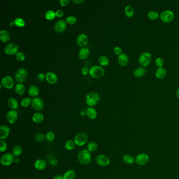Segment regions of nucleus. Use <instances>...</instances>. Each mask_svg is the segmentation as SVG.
Segmentation results:
<instances>
[{
  "mask_svg": "<svg viewBox=\"0 0 179 179\" xmlns=\"http://www.w3.org/2000/svg\"><path fill=\"white\" fill-rule=\"evenodd\" d=\"M104 69L102 67L98 65L93 66L90 70V75L94 78H102L104 76Z\"/></svg>",
  "mask_w": 179,
  "mask_h": 179,
  "instance_id": "obj_3",
  "label": "nucleus"
},
{
  "mask_svg": "<svg viewBox=\"0 0 179 179\" xmlns=\"http://www.w3.org/2000/svg\"><path fill=\"white\" fill-rule=\"evenodd\" d=\"M55 14L56 16H57V17H62L64 15V12L62 10H58L55 12Z\"/></svg>",
  "mask_w": 179,
  "mask_h": 179,
  "instance_id": "obj_51",
  "label": "nucleus"
},
{
  "mask_svg": "<svg viewBox=\"0 0 179 179\" xmlns=\"http://www.w3.org/2000/svg\"><path fill=\"white\" fill-rule=\"evenodd\" d=\"M28 92L31 97H36L39 94V89L36 86L32 85L29 87Z\"/></svg>",
  "mask_w": 179,
  "mask_h": 179,
  "instance_id": "obj_26",
  "label": "nucleus"
},
{
  "mask_svg": "<svg viewBox=\"0 0 179 179\" xmlns=\"http://www.w3.org/2000/svg\"><path fill=\"white\" fill-rule=\"evenodd\" d=\"M88 137L85 132H80L78 133L74 138L75 144L78 146L82 147L87 143Z\"/></svg>",
  "mask_w": 179,
  "mask_h": 179,
  "instance_id": "obj_4",
  "label": "nucleus"
},
{
  "mask_svg": "<svg viewBox=\"0 0 179 179\" xmlns=\"http://www.w3.org/2000/svg\"><path fill=\"white\" fill-rule=\"evenodd\" d=\"M146 72V70L143 67H138L134 72V75L135 77H141L144 76Z\"/></svg>",
  "mask_w": 179,
  "mask_h": 179,
  "instance_id": "obj_29",
  "label": "nucleus"
},
{
  "mask_svg": "<svg viewBox=\"0 0 179 179\" xmlns=\"http://www.w3.org/2000/svg\"><path fill=\"white\" fill-rule=\"evenodd\" d=\"M97 164L101 167H106L110 163V160L109 157L105 154H101L98 155L96 158Z\"/></svg>",
  "mask_w": 179,
  "mask_h": 179,
  "instance_id": "obj_9",
  "label": "nucleus"
},
{
  "mask_svg": "<svg viewBox=\"0 0 179 179\" xmlns=\"http://www.w3.org/2000/svg\"><path fill=\"white\" fill-rule=\"evenodd\" d=\"M155 64L159 68L162 67L164 65V60L161 57H158L155 60Z\"/></svg>",
  "mask_w": 179,
  "mask_h": 179,
  "instance_id": "obj_46",
  "label": "nucleus"
},
{
  "mask_svg": "<svg viewBox=\"0 0 179 179\" xmlns=\"http://www.w3.org/2000/svg\"><path fill=\"white\" fill-rule=\"evenodd\" d=\"M15 92L18 95H22L25 93V87L22 83H18L16 85L15 88Z\"/></svg>",
  "mask_w": 179,
  "mask_h": 179,
  "instance_id": "obj_31",
  "label": "nucleus"
},
{
  "mask_svg": "<svg viewBox=\"0 0 179 179\" xmlns=\"http://www.w3.org/2000/svg\"><path fill=\"white\" fill-rule=\"evenodd\" d=\"M100 100V96L97 92H91L87 94L86 97V102L90 107L97 105Z\"/></svg>",
  "mask_w": 179,
  "mask_h": 179,
  "instance_id": "obj_2",
  "label": "nucleus"
},
{
  "mask_svg": "<svg viewBox=\"0 0 179 179\" xmlns=\"http://www.w3.org/2000/svg\"><path fill=\"white\" fill-rule=\"evenodd\" d=\"M97 148H98V144L96 142L94 141L90 142L87 145V149L90 152L95 151L97 149Z\"/></svg>",
  "mask_w": 179,
  "mask_h": 179,
  "instance_id": "obj_35",
  "label": "nucleus"
},
{
  "mask_svg": "<svg viewBox=\"0 0 179 179\" xmlns=\"http://www.w3.org/2000/svg\"><path fill=\"white\" fill-rule=\"evenodd\" d=\"M10 129L8 126L2 125L0 127V139H6L10 134Z\"/></svg>",
  "mask_w": 179,
  "mask_h": 179,
  "instance_id": "obj_17",
  "label": "nucleus"
},
{
  "mask_svg": "<svg viewBox=\"0 0 179 179\" xmlns=\"http://www.w3.org/2000/svg\"><path fill=\"white\" fill-rule=\"evenodd\" d=\"M99 62L100 64L102 66H107L109 64V60L107 56L102 55L99 58Z\"/></svg>",
  "mask_w": 179,
  "mask_h": 179,
  "instance_id": "obj_38",
  "label": "nucleus"
},
{
  "mask_svg": "<svg viewBox=\"0 0 179 179\" xmlns=\"http://www.w3.org/2000/svg\"><path fill=\"white\" fill-rule=\"evenodd\" d=\"M66 28V22L64 20H60L55 23L54 29L57 32L62 33Z\"/></svg>",
  "mask_w": 179,
  "mask_h": 179,
  "instance_id": "obj_16",
  "label": "nucleus"
},
{
  "mask_svg": "<svg viewBox=\"0 0 179 179\" xmlns=\"http://www.w3.org/2000/svg\"><path fill=\"white\" fill-rule=\"evenodd\" d=\"M128 62H129V57L126 54L122 53V54L119 56L118 63L120 66H121L122 67L126 66L128 64Z\"/></svg>",
  "mask_w": 179,
  "mask_h": 179,
  "instance_id": "obj_20",
  "label": "nucleus"
},
{
  "mask_svg": "<svg viewBox=\"0 0 179 179\" xmlns=\"http://www.w3.org/2000/svg\"><path fill=\"white\" fill-rule=\"evenodd\" d=\"M14 162H15V163H19L20 162V159L18 158H15V159H14Z\"/></svg>",
  "mask_w": 179,
  "mask_h": 179,
  "instance_id": "obj_55",
  "label": "nucleus"
},
{
  "mask_svg": "<svg viewBox=\"0 0 179 179\" xmlns=\"http://www.w3.org/2000/svg\"><path fill=\"white\" fill-rule=\"evenodd\" d=\"M34 166L36 169L42 171V170L45 169V168H46L47 163L44 160L39 159L35 161Z\"/></svg>",
  "mask_w": 179,
  "mask_h": 179,
  "instance_id": "obj_19",
  "label": "nucleus"
},
{
  "mask_svg": "<svg viewBox=\"0 0 179 179\" xmlns=\"http://www.w3.org/2000/svg\"><path fill=\"white\" fill-rule=\"evenodd\" d=\"M18 46L14 43H10L6 45L4 48V52L8 55L16 54L18 50Z\"/></svg>",
  "mask_w": 179,
  "mask_h": 179,
  "instance_id": "obj_10",
  "label": "nucleus"
},
{
  "mask_svg": "<svg viewBox=\"0 0 179 179\" xmlns=\"http://www.w3.org/2000/svg\"><path fill=\"white\" fill-rule=\"evenodd\" d=\"M56 14L53 10H48L45 13V18L48 20H52L55 18Z\"/></svg>",
  "mask_w": 179,
  "mask_h": 179,
  "instance_id": "obj_37",
  "label": "nucleus"
},
{
  "mask_svg": "<svg viewBox=\"0 0 179 179\" xmlns=\"http://www.w3.org/2000/svg\"><path fill=\"white\" fill-rule=\"evenodd\" d=\"M53 179H63V176L60 174H56L54 176Z\"/></svg>",
  "mask_w": 179,
  "mask_h": 179,
  "instance_id": "obj_53",
  "label": "nucleus"
},
{
  "mask_svg": "<svg viewBox=\"0 0 179 179\" xmlns=\"http://www.w3.org/2000/svg\"><path fill=\"white\" fill-rule=\"evenodd\" d=\"M167 75V70L164 67L158 68L156 72V76L157 78L161 80L164 78Z\"/></svg>",
  "mask_w": 179,
  "mask_h": 179,
  "instance_id": "obj_22",
  "label": "nucleus"
},
{
  "mask_svg": "<svg viewBox=\"0 0 179 179\" xmlns=\"http://www.w3.org/2000/svg\"><path fill=\"white\" fill-rule=\"evenodd\" d=\"M75 146H76V144H75V142L72 140H69L65 142V149L68 151H72V150L74 149Z\"/></svg>",
  "mask_w": 179,
  "mask_h": 179,
  "instance_id": "obj_36",
  "label": "nucleus"
},
{
  "mask_svg": "<svg viewBox=\"0 0 179 179\" xmlns=\"http://www.w3.org/2000/svg\"><path fill=\"white\" fill-rule=\"evenodd\" d=\"M50 163L53 166H56L58 163V161H57V159H53L52 160H51V161H50Z\"/></svg>",
  "mask_w": 179,
  "mask_h": 179,
  "instance_id": "obj_52",
  "label": "nucleus"
},
{
  "mask_svg": "<svg viewBox=\"0 0 179 179\" xmlns=\"http://www.w3.org/2000/svg\"><path fill=\"white\" fill-rule=\"evenodd\" d=\"M176 95H177V98H178V99H179V88L177 90V92H176Z\"/></svg>",
  "mask_w": 179,
  "mask_h": 179,
  "instance_id": "obj_56",
  "label": "nucleus"
},
{
  "mask_svg": "<svg viewBox=\"0 0 179 179\" xmlns=\"http://www.w3.org/2000/svg\"><path fill=\"white\" fill-rule=\"evenodd\" d=\"M8 105L12 110H15L18 107V100L14 98L11 97L8 100Z\"/></svg>",
  "mask_w": 179,
  "mask_h": 179,
  "instance_id": "obj_28",
  "label": "nucleus"
},
{
  "mask_svg": "<svg viewBox=\"0 0 179 179\" xmlns=\"http://www.w3.org/2000/svg\"></svg>",
  "mask_w": 179,
  "mask_h": 179,
  "instance_id": "obj_57",
  "label": "nucleus"
},
{
  "mask_svg": "<svg viewBox=\"0 0 179 179\" xmlns=\"http://www.w3.org/2000/svg\"><path fill=\"white\" fill-rule=\"evenodd\" d=\"M148 17L150 20H156L159 18V14L158 13L154 11H150L149 12L148 14Z\"/></svg>",
  "mask_w": 179,
  "mask_h": 179,
  "instance_id": "obj_39",
  "label": "nucleus"
},
{
  "mask_svg": "<svg viewBox=\"0 0 179 179\" xmlns=\"http://www.w3.org/2000/svg\"><path fill=\"white\" fill-rule=\"evenodd\" d=\"M86 114L90 119H94L97 116V110L92 107H89L86 110Z\"/></svg>",
  "mask_w": 179,
  "mask_h": 179,
  "instance_id": "obj_23",
  "label": "nucleus"
},
{
  "mask_svg": "<svg viewBox=\"0 0 179 179\" xmlns=\"http://www.w3.org/2000/svg\"><path fill=\"white\" fill-rule=\"evenodd\" d=\"M8 149V144L4 140H0V151L1 152H5Z\"/></svg>",
  "mask_w": 179,
  "mask_h": 179,
  "instance_id": "obj_43",
  "label": "nucleus"
},
{
  "mask_svg": "<svg viewBox=\"0 0 179 179\" xmlns=\"http://www.w3.org/2000/svg\"><path fill=\"white\" fill-rule=\"evenodd\" d=\"M46 80L47 82L50 84H55L57 82L58 80V77L55 72H48L45 75Z\"/></svg>",
  "mask_w": 179,
  "mask_h": 179,
  "instance_id": "obj_18",
  "label": "nucleus"
},
{
  "mask_svg": "<svg viewBox=\"0 0 179 179\" xmlns=\"http://www.w3.org/2000/svg\"><path fill=\"white\" fill-rule=\"evenodd\" d=\"M149 160V156L146 153H141L138 154L135 158V162L139 166H143L148 163Z\"/></svg>",
  "mask_w": 179,
  "mask_h": 179,
  "instance_id": "obj_11",
  "label": "nucleus"
},
{
  "mask_svg": "<svg viewBox=\"0 0 179 179\" xmlns=\"http://www.w3.org/2000/svg\"><path fill=\"white\" fill-rule=\"evenodd\" d=\"M18 119V113L15 110H11L6 114V120L10 124H15Z\"/></svg>",
  "mask_w": 179,
  "mask_h": 179,
  "instance_id": "obj_14",
  "label": "nucleus"
},
{
  "mask_svg": "<svg viewBox=\"0 0 179 179\" xmlns=\"http://www.w3.org/2000/svg\"><path fill=\"white\" fill-rule=\"evenodd\" d=\"M82 72L83 75H86L88 74V72H90V70L88 67H82Z\"/></svg>",
  "mask_w": 179,
  "mask_h": 179,
  "instance_id": "obj_49",
  "label": "nucleus"
},
{
  "mask_svg": "<svg viewBox=\"0 0 179 179\" xmlns=\"http://www.w3.org/2000/svg\"><path fill=\"white\" fill-rule=\"evenodd\" d=\"M37 78L40 81H43L46 79V76L42 72H40L37 75Z\"/></svg>",
  "mask_w": 179,
  "mask_h": 179,
  "instance_id": "obj_48",
  "label": "nucleus"
},
{
  "mask_svg": "<svg viewBox=\"0 0 179 179\" xmlns=\"http://www.w3.org/2000/svg\"><path fill=\"white\" fill-rule=\"evenodd\" d=\"M114 53L116 55H119L122 54V49L120 48V47H118V46H116L114 48Z\"/></svg>",
  "mask_w": 179,
  "mask_h": 179,
  "instance_id": "obj_47",
  "label": "nucleus"
},
{
  "mask_svg": "<svg viewBox=\"0 0 179 179\" xmlns=\"http://www.w3.org/2000/svg\"><path fill=\"white\" fill-rule=\"evenodd\" d=\"M122 159L124 163L128 164H133L135 162V159L134 157L130 154H125L123 156Z\"/></svg>",
  "mask_w": 179,
  "mask_h": 179,
  "instance_id": "obj_34",
  "label": "nucleus"
},
{
  "mask_svg": "<svg viewBox=\"0 0 179 179\" xmlns=\"http://www.w3.org/2000/svg\"><path fill=\"white\" fill-rule=\"evenodd\" d=\"M174 18V14L173 12L170 11L166 10L161 13L160 18L163 22L166 23H169L171 22Z\"/></svg>",
  "mask_w": 179,
  "mask_h": 179,
  "instance_id": "obj_8",
  "label": "nucleus"
},
{
  "mask_svg": "<svg viewBox=\"0 0 179 179\" xmlns=\"http://www.w3.org/2000/svg\"><path fill=\"white\" fill-rule=\"evenodd\" d=\"M10 39V33L6 30H2L0 32V40L3 42H7Z\"/></svg>",
  "mask_w": 179,
  "mask_h": 179,
  "instance_id": "obj_25",
  "label": "nucleus"
},
{
  "mask_svg": "<svg viewBox=\"0 0 179 179\" xmlns=\"http://www.w3.org/2000/svg\"><path fill=\"white\" fill-rule=\"evenodd\" d=\"M78 160L81 164L87 165L92 161V154L87 149L81 150L78 154Z\"/></svg>",
  "mask_w": 179,
  "mask_h": 179,
  "instance_id": "obj_1",
  "label": "nucleus"
},
{
  "mask_svg": "<svg viewBox=\"0 0 179 179\" xmlns=\"http://www.w3.org/2000/svg\"><path fill=\"white\" fill-rule=\"evenodd\" d=\"M124 14L127 18H131L134 15V9L130 5L127 6L124 10Z\"/></svg>",
  "mask_w": 179,
  "mask_h": 179,
  "instance_id": "obj_30",
  "label": "nucleus"
},
{
  "mask_svg": "<svg viewBox=\"0 0 179 179\" xmlns=\"http://www.w3.org/2000/svg\"><path fill=\"white\" fill-rule=\"evenodd\" d=\"M31 100H32L28 97H26V98H23L21 102V106L23 107H28L31 103Z\"/></svg>",
  "mask_w": 179,
  "mask_h": 179,
  "instance_id": "obj_42",
  "label": "nucleus"
},
{
  "mask_svg": "<svg viewBox=\"0 0 179 179\" xmlns=\"http://www.w3.org/2000/svg\"><path fill=\"white\" fill-rule=\"evenodd\" d=\"M90 55V50L87 47H82L78 52V56L81 60H86Z\"/></svg>",
  "mask_w": 179,
  "mask_h": 179,
  "instance_id": "obj_21",
  "label": "nucleus"
},
{
  "mask_svg": "<svg viewBox=\"0 0 179 179\" xmlns=\"http://www.w3.org/2000/svg\"><path fill=\"white\" fill-rule=\"evenodd\" d=\"M22 153V148L20 146H15L12 149V154L14 157H18Z\"/></svg>",
  "mask_w": 179,
  "mask_h": 179,
  "instance_id": "obj_33",
  "label": "nucleus"
},
{
  "mask_svg": "<svg viewBox=\"0 0 179 179\" xmlns=\"http://www.w3.org/2000/svg\"><path fill=\"white\" fill-rule=\"evenodd\" d=\"M70 0H60V4L62 6H66L69 4Z\"/></svg>",
  "mask_w": 179,
  "mask_h": 179,
  "instance_id": "obj_50",
  "label": "nucleus"
},
{
  "mask_svg": "<svg viewBox=\"0 0 179 179\" xmlns=\"http://www.w3.org/2000/svg\"><path fill=\"white\" fill-rule=\"evenodd\" d=\"M15 158L11 153H6L1 158V163L4 166H9L14 162Z\"/></svg>",
  "mask_w": 179,
  "mask_h": 179,
  "instance_id": "obj_7",
  "label": "nucleus"
},
{
  "mask_svg": "<svg viewBox=\"0 0 179 179\" xmlns=\"http://www.w3.org/2000/svg\"><path fill=\"white\" fill-rule=\"evenodd\" d=\"M65 21L69 24L74 25V24H75L77 22V18L74 16L70 15V16H67L66 18Z\"/></svg>",
  "mask_w": 179,
  "mask_h": 179,
  "instance_id": "obj_40",
  "label": "nucleus"
},
{
  "mask_svg": "<svg viewBox=\"0 0 179 179\" xmlns=\"http://www.w3.org/2000/svg\"><path fill=\"white\" fill-rule=\"evenodd\" d=\"M76 176V173L74 170H69L63 175V179H75Z\"/></svg>",
  "mask_w": 179,
  "mask_h": 179,
  "instance_id": "obj_32",
  "label": "nucleus"
},
{
  "mask_svg": "<svg viewBox=\"0 0 179 179\" xmlns=\"http://www.w3.org/2000/svg\"><path fill=\"white\" fill-rule=\"evenodd\" d=\"M31 105L33 108L36 110H41L44 107V103L41 98L34 97L31 100Z\"/></svg>",
  "mask_w": 179,
  "mask_h": 179,
  "instance_id": "obj_12",
  "label": "nucleus"
},
{
  "mask_svg": "<svg viewBox=\"0 0 179 179\" xmlns=\"http://www.w3.org/2000/svg\"><path fill=\"white\" fill-rule=\"evenodd\" d=\"M55 133L53 131H50L47 132V134H46V139L48 141H54V140L55 139Z\"/></svg>",
  "mask_w": 179,
  "mask_h": 179,
  "instance_id": "obj_41",
  "label": "nucleus"
},
{
  "mask_svg": "<svg viewBox=\"0 0 179 179\" xmlns=\"http://www.w3.org/2000/svg\"><path fill=\"white\" fill-rule=\"evenodd\" d=\"M152 56L151 54L148 52L142 53L139 58V63L142 67H147L149 65L151 61Z\"/></svg>",
  "mask_w": 179,
  "mask_h": 179,
  "instance_id": "obj_6",
  "label": "nucleus"
},
{
  "mask_svg": "<svg viewBox=\"0 0 179 179\" xmlns=\"http://www.w3.org/2000/svg\"><path fill=\"white\" fill-rule=\"evenodd\" d=\"M88 40V38L87 35L84 33L80 34V35H78L77 38H76V42H77V44L82 47H84L86 45H87Z\"/></svg>",
  "mask_w": 179,
  "mask_h": 179,
  "instance_id": "obj_15",
  "label": "nucleus"
},
{
  "mask_svg": "<svg viewBox=\"0 0 179 179\" xmlns=\"http://www.w3.org/2000/svg\"><path fill=\"white\" fill-rule=\"evenodd\" d=\"M1 85L6 89H11L14 85V80L11 76H6L3 77Z\"/></svg>",
  "mask_w": 179,
  "mask_h": 179,
  "instance_id": "obj_13",
  "label": "nucleus"
},
{
  "mask_svg": "<svg viewBox=\"0 0 179 179\" xmlns=\"http://www.w3.org/2000/svg\"><path fill=\"white\" fill-rule=\"evenodd\" d=\"M46 139V136L42 134H38L35 136V140L38 142L44 141Z\"/></svg>",
  "mask_w": 179,
  "mask_h": 179,
  "instance_id": "obj_45",
  "label": "nucleus"
},
{
  "mask_svg": "<svg viewBox=\"0 0 179 179\" xmlns=\"http://www.w3.org/2000/svg\"><path fill=\"white\" fill-rule=\"evenodd\" d=\"M15 57L18 60L21 61V62L24 60H25V58H26L25 54L24 53L22 52H18L16 53V54L15 55Z\"/></svg>",
  "mask_w": 179,
  "mask_h": 179,
  "instance_id": "obj_44",
  "label": "nucleus"
},
{
  "mask_svg": "<svg viewBox=\"0 0 179 179\" xmlns=\"http://www.w3.org/2000/svg\"><path fill=\"white\" fill-rule=\"evenodd\" d=\"M28 77V72L25 68H21L18 69L15 72V81L19 83L25 82Z\"/></svg>",
  "mask_w": 179,
  "mask_h": 179,
  "instance_id": "obj_5",
  "label": "nucleus"
},
{
  "mask_svg": "<svg viewBox=\"0 0 179 179\" xmlns=\"http://www.w3.org/2000/svg\"><path fill=\"white\" fill-rule=\"evenodd\" d=\"M44 115L40 112H36L32 116V120L36 124L42 122L44 120Z\"/></svg>",
  "mask_w": 179,
  "mask_h": 179,
  "instance_id": "obj_27",
  "label": "nucleus"
},
{
  "mask_svg": "<svg viewBox=\"0 0 179 179\" xmlns=\"http://www.w3.org/2000/svg\"><path fill=\"white\" fill-rule=\"evenodd\" d=\"M14 25L17 26L18 27L22 28L25 25V21L22 18H15L13 21H12L10 23V26H12Z\"/></svg>",
  "mask_w": 179,
  "mask_h": 179,
  "instance_id": "obj_24",
  "label": "nucleus"
},
{
  "mask_svg": "<svg viewBox=\"0 0 179 179\" xmlns=\"http://www.w3.org/2000/svg\"><path fill=\"white\" fill-rule=\"evenodd\" d=\"M84 1V0H72L73 2L75 3L76 4H80L83 2Z\"/></svg>",
  "mask_w": 179,
  "mask_h": 179,
  "instance_id": "obj_54",
  "label": "nucleus"
}]
</instances>
